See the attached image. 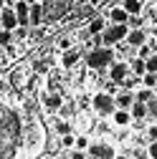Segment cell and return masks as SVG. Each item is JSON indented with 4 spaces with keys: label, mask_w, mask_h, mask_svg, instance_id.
Instances as JSON below:
<instances>
[{
    "label": "cell",
    "mask_w": 157,
    "mask_h": 159,
    "mask_svg": "<svg viewBox=\"0 0 157 159\" xmlns=\"http://www.w3.org/2000/svg\"><path fill=\"white\" fill-rule=\"evenodd\" d=\"M86 66L89 68H107L112 61H114V51H112V46H102V48H91L86 56Z\"/></svg>",
    "instance_id": "cell-1"
},
{
    "label": "cell",
    "mask_w": 157,
    "mask_h": 159,
    "mask_svg": "<svg viewBox=\"0 0 157 159\" xmlns=\"http://www.w3.org/2000/svg\"><path fill=\"white\" fill-rule=\"evenodd\" d=\"M127 33H129L127 23H112L109 28L102 30V41H104V46H117V43L127 41Z\"/></svg>",
    "instance_id": "cell-2"
},
{
    "label": "cell",
    "mask_w": 157,
    "mask_h": 159,
    "mask_svg": "<svg viewBox=\"0 0 157 159\" xmlns=\"http://www.w3.org/2000/svg\"><path fill=\"white\" fill-rule=\"evenodd\" d=\"M91 104H94V109L99 111V114H114V106H117L114 96L107 93V91H99V93L91 98Z\"/></svg>",
    "instance_id": "cell-3"
},
{
    "label": "cell",
    "mask_w": 157,
    "mask_h": 159,
    "mask_svg": "<svg viewBox=\"0 0 157 159\" xmlns=\"http://www.w3.org/2000/svg\"><path fill=\"white\" fill-rule=\"evenodd\" d=\"M0 25L8 28V30H15L18 25H21V20H18V13L13 8H3L0 10Z\"/></svg>",
    "instance_id": "cell-4"
},
{
    "label": "cell",
    "mask_w": 157,
    "mask_h": 159,
    "mask_svg": "<svg viewBox=\"0 0 157 159\" xmlns=\"http://www.w3.org/2000/svg\"><path fill=\"white\" fill-rule=\"evenodd\" d=\"M114 101H117V109H132V104L137 101V98H134V93H132L129 89H124L122 93L114 96Z\"/></svg>",
    "instance_id": "cell-5"
},
{
    "label": "cell",
    "mask_w": 157,
    "mask_h": 159,
    "mask_svg": "<svg viewBox=\"0 0 157 159\" xmlns=\"http://www.w3.org/2000/svg\"><path fill=\"white\" fill-rule=\"evenodd\" d=\"M43 5H41V0H36V3H31V10H28V20H31V25H38L43 20Z\"/></svg>",
    "instance_id": "cell-6"
},
{
    "label": "cell",
    "mask_w": 157,
    "mask_h": 159,
    "mask_svg": "<svg viewBox=\"0 0 157 159\" xmlns=\"http://www.w3.org/2000/svg\"><path fill=\"white\" fill-rule=\"evenodd\" d=\"M145 41H147V35H145V30H140V28H132V30L127 33V43H129L132 48H140Z\"/></svg>",
    "instance_id": "cell-7"
},
{
    "label": "cell",
    "mask_w": 157,
    "mask_h": 159,
    "mask_svg": "<svg viewBox=\"0 0 157 159\" xmlns=\"http://www.w3.org/2000/svg\"><path fill=\"white\" fill-rule=\"evenodd\" d=\"M89 157H114V149L109 144H89Z\"/></svg>",
    "instance_id": "cell-8"
},
{
    "label": "cell",
    "mask_w": 157,
    "mask_h": 159,
    "mask_svg": "<svg viewBox=\"0 0 157 159\" xmlns=\"http://www.w3.org/2000/svg\"><path fill=\"white\" fill-rule=\"evenodd\" d=\"M127 73H129V66L127 63H112V81L114 84H122Z\"/></svg>",
    "instance_id": "cell-9"
},
{
    "label": "cell",
    "mask_w": 157,
    "mask_h": 159,
    "mask_svg": "<svg viewBox=\"0 0 157 159\" xmlns=\"http://www.w3.org/2000/svg\"><path fill=\"white\" fill-rule=\"evenodd\" d=\"M61 104H64V98L58 96V93H48V96H43V106L51 109V111H58V109H61Z\"/></svg>",
    "instance_id": "cell-10"
},
{
    "label": "cell",
    "mask_w": 157,
    "mask_h": 159,
    "mask_svg": "<svg viewBox=\"0 0 157 159\" xmlns=\"http://www.w3.org/2000/svg\"><path fill=\"white\" fill-rule=\"evenodd\" d=\"M112 116H114V124H119V126H127L132 121V111L129 109H117Z\"/></svg>",
    "instance_id": "cell-11"
},
{
    "label": "cell",
    "mask_w": 157,
    "mask_h": 159,
    "mask_svg": "<svg viewBox=\"0 0 157 159\" xmlns=\"http://www.w3.org/2000/svg\"><path fill=\"white\" fill-rule=\"evenodd\" d=\"M129 111H132V119H145V116L150 114V109H147V101H134Z\"/></svg>",
    "instance_id": "cell-12"
},
{
    "label": "cell",
    "mask_w": 157,
    "mask_h": 159,
    "mask_svg": "<svg viewBox=\"0 0 157 159\" xmlns=\"http://www.w3.org/2000/svg\"><path fill=\"white\" fill-rule=\"evenodd\" d=\"M109 20H112V23H127V20H129V13L124 10V5H122V8H112Z\"/></svg>",
    "instance_id": "cell-13"
},
{
    "label": "cell",
    "mask_w": 157,
    "mask_h": 159,
    "mask_svg": "<svg viewBox=\"0 0 157 159\" xmlns=\"http://www.w3.org/2000/svg\"><path fill=\"white\" fill-rule=\"evenodd\" d=\"M129 68H132V73H137V76H142V73L147 71V58H142V56H140V58H134Z\"/></svg>",
    "instance_id": "cell-14"
},
{
    "label": "cell",
    "mask_w": 157,
    "mask_h": 159,
    "mask_svg": "<svg viewBox=\"0 0 157 159\" xmlns=\"http://www.w3.org/2000/svg\"><path fill=\"white\" fill-rule=\"evenodd\" d=\"M76 61H78V51H74V48H71V51H64V56H61V63H64L66 68H69V66H74Z\"/></svg>",
    "instance_id": "cell-15"
},
{
    "label": "cell",
    "mask_w": 157,
    "mask_h": 159,
    "mask_svg": "<svg viewBox=\"0 0 157 159\" xmlns=\"http://www.w3.org/2000/svg\"><path fill=\"white\" fill-rule=\"evenodd\" d=\"M102 30H104V18H94L89 23V33L91 35H102Z\"/></svg>",
    "instance_id": "cell-16"
},
{
    "label": "cell",
    "mask_w": 157,
    "mask_h": 159,
    "mask_svg": "<svg viewBox=\"0 0 157 159\" xmlns=\"http://www.w3.org/2000/svg\"><path fill=\"white\" fill-rule=\"evenodd\" d=\"M122 5H124V10H127L129 15H137V13L142 10V3H140V0H124Z\"/></svg>",
    "instance_id": "cell-17"
},
{
    "label": "cell",
    "mask_w": 157,
    "mask_h": 159,
    "mask_svg": "<svg viewBox=\"0 0 157 159\" xmlns=\"http://www.w3.org/2000/svg\"><path fill=\"white\" fill-rule=\"evenodd\" d=\"M142 84L150 86V89H155L157 86V71H145L142 73Z\"/></svg>",
    "instance_id": "cell-18"
},
{
    "label": "cell",
    "mask_w": 157,
    "mask_h": 159,
    "mask_svg": "<svg viewBox=\"0 0 157 159\" xmlns=\"http://www.w3.org/2000/svg\"><path fill=\"white\" fill-rule=\"evenodd\" d=\"M13 30H8V28H0V46H10L13 43Z\"/></svg>",
    "instance_id": "cell-19"
},
{
    "label": "cell",
    "mask_w": 157,
    "mask_h": 159,
    "mask_svg": "<svg viewBox=\"0 0 157 159\" xmlns=\"http://www.w3.org/2000/svg\"><path fill=\"white\" fill-rule=\"evenodd\" d=\"M152 91H155V89L145 86L142 91H137V93H134V98H137V101H150V98H152Z\"/></svg>",
    "instance_id": "cell-20"
},
{
    "label": "cell",
    "mask_w": 157,
    "mask_h": 159,
    "mask_svg": "<svg viewBox=\"0 0 157 159\" xmlns=\"http://www.w3.org/2000/svg\"><path fill=\"white\" fill-rule=\"evenodd\" d=\"M147 109H150L147 116H152L155 121H157V98H150V101H147Z\"/></svg>",
    "instance_id": "cell-21"
},
{
    "label": "cell",
    "mask_w": 157,
    "mask_h": 159,
    "mask_svg": "<svg viewBox=\"0 0 157 159\" xmlns=\"http://www.w3.org/2000/svg\"><path fill=\"white\" fill-rule=\"evenodd\" d=\"M147 71H157V53L147 56Z\"/></svg>",
    "instance_id": "cell-22"
},
{
    "label": "cell",
    "mask_w": 157,
    "mask_h": 159,
    "mask_svg": "<svg viewBox=\"0 0 157 159\" xmlns=\"http://www.w3.org/2000/svg\"><path fill=\"white\" fill-rule=\"evenodd\" d=\"M61 144H64V147H74V144H76V136H74L71 131H69V134H64V139H61Z\"/></svg>",
    "instance_id": "cell-23"
},
{
    "label": "cell",
    "mask_w": 157,
    "mask_h": 159,
    "mask_svg": "<svg viewBox=\"0 0 157 159\" xmlns=\"http://www.w3.org/2000/svg\"><path fill=\"white\" fill-rule=\"evenodd\" d=\"M76 149H89V139L86 136H76V144H74Z\"/></svg>",
    "instance_id": "cell-24"
},
{
    "label": "cell",
    "mask_w": 157,
    "mask_h": 159,
    "mask_svg": "<svg viewBox=\"0 0 157 159\" xmlns=\"http://www.w3.org/2000/svg\"><path fill=\"white\" fill-rule=\"evenodd\" d=\"M140 23H142L140 13H137V15H129V20H127V25H132V28H140Z\"/></svg>",
    "instance_id": "cell-25"
},
{
    "label": "cell",
    "mask_w": 157,
    "mask_h": 159,
    "mask_svg": "<svg viewBox=\"0 0 157 159\" xmlns=\"http://www.w3.org/2000/svg\"><path fill=\"white\" fill-rule=\"evenodd\" d=\"M122 86H124V89H132V86H134V76L127 73V76H124V81H122Z\"/></svg>",
    "instance_id": "cell-26"
},
{
    "label": "cell",
    "mask_w": 157,
    "mask_h": 159,
    "mask_svg": "<svg viewBox=\"0 0 157 159\" xmlns=\"http://www.w3.org/2000/svg\"><path fill=\"white\" fill-rule=\"evenodd\" d=\"M147 154L157 159V139H155V142H150V149H147Z\"/></svg>",
    "instance_id": "cell-27"
},
{
    "label": "cell",
    "mask_w": 157,
    "mask_h": 159,
    "mask_svg": "<svg viewBox=\"0 0 157 159\" xmlns=\"http://www.w3.org/2000/svg\"><path fill=\"white\" fill-rule=\"evenodd\" d=\"M150 53H152V51H150V48H147V46H145V43H142V46H140V56H142V58H147V56H150Z\"/></svg>",
    "instance_id": "cell-28"
},
{
    "label": "cell",
    "mask_w": 157,
    "mask_h": 159,
    "mask_svg": "<svg viewBox=\"0 0 157 159\" xmlns=\"http://www.w3.org/2000/svg\"><path fill=\"white\" fill-rule=\"evenodd\" d=\"M58 131H61V134H69L71 126H69V124H58Z\"/></svg>",
    "instance_id": "cell-29"
},
{
    "label": "cell",
    "mask_w": 157,
    "mask_h": 159,
    "mask_svg": "<svg viewBox=\"0 0 157 159\" xmlns=\"http://www.w3.org/2000/svg\"><path fill=\"white\" fill-rule=\"evenodd\" d=\"M147 134H150V142H155V139H157V126H152Z\"/></svg>",
    "instance_id": "cell-30"
},
{
    "label": "cell",
    "mask_w": 157,
    "mask_h": 159,
    "mask_svg": "<svg viewBox=\"0 0 157 159\" xmlns=\"http://www.w3.org/2000/svg\"><path fill=\"white\" fill-rule=\"evenodd\" d=\"M3 8H5V0H0V10H3Z\"/></svg>",
    "instance_id": "cell-31"
},
{
    "label": "cell",
    "mask_w": 157,
    "mask_h": 159,
    "mask_svg": "<svg viewBox=\"0 0 157 159\" xmlns=\"http://www.w3.org/2000/svg\"><path fill=\"white\" fill-rule=\"evenodd\" d=\"M26 3H36V0H26Z\"/></svg>",
    "instance_id": "cell-32"
},
{
    "label": "cell",
    "mask_w": 157,
    "mask_h": 159,
    "mask_svg": "<svg viewBox=\"0 0 157 159\" xmlns=\"http://www.w3.org/2000/svg\"><path fill=\"white\" fill-rule=\"evenodd\" d=\"M155 91H157V86H155Z\"/></svg>",
    "instance_id": "cell-33"
},
{
    "label": "cell",
    "mask_w": 157,
    "mask_h": 159,
    "mask_svg": "<svg viewBox=\"0 0 157 159\" xmlns=\"http://www.w3.org/2000/svg\"><path fill=\"white\" fill-rule=\"evenodd\" d=\"M155 13H157V10H155Z\"/></svg>",
    "instance_id": "cell-34"
}]
</instances>
